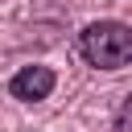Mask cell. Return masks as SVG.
<instances>
[{
    "mask_svg": "<svg viewBox=\"0 0 132 132\" xmlns=\"http://www.w3.org/2000/svg\"><path fill=\"white\" fill-rule=\"evenodd\" d=\"M78 54L95 70H120L132 58V29L124 21H91L78 33Z\"/></svg>",
    "mask_w": 132,
    "mask_h": 132,
    "instance_id": "1",
    "label": "cell"
},
{
    "mask_svg": "<svg viewBox=\"0 0 132 132\" xmlns=\"http://www.w3.org/2000/svg\"><path fill=\"white\" fill-rule=\"evenodd\" d=\"M58 74L50 66H21L12 78H8V95L21 99V103H37V99H50Z\"/></svg>",
    "mask_w": 132,
    "mask_h": 132,
    "instance_id": "2",
    "label": "cell"
},
{
    "mask_svg": "<svg viewBox=\"0 0 132 132\" xmlns=\"http://www.w3.org/2000/svg\"><path fill=\"white\" fill-rule=\"evenodd\" d=\"M128 111H132V103L124 99V103H120V111H116V132H128Z\"/></svg>",
    "mask_w": 132,
    "mask_h": 132,
    "instance_id": "3",
    "label": "cell"
}]
</instances>
